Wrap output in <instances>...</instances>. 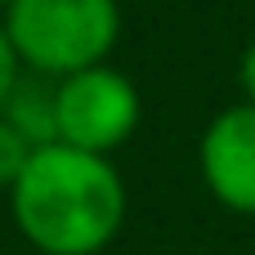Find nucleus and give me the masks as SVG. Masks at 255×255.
<instances>
[{
	"mask_svg": "<svg viewBox=\"0 0 255 255\" xmlns=\"http://www.w3.org/2000/svg\"><path fill=\"white\" fill-rule=\"evenodd\" d=\"M134 126H139V90L117 67L94 63V67L58 76V85H54V134H58V143L108 157L112 148H121L134 134Z\"/></svg>",
	"mask_w": 255,
	"mask_h": 255,
	"instance_id": "nucleus-3",
	"label": "nucleus"
},
{
	"mask_svg": "<svg viewBox=\"0 0 255 255\" xmlns=\"http://www.w3.org/2000/svg\"><path fill=\"white\" fill-rule=\"evenodd\" d=\"M9 211L40 255H99L121 233L126 184L103 152L40 143L9 188Z\"/></svg>",
	"mask_w": 255,
	"mask_h": 255,
	"instance_id": "nucleus-1",
	"label": "nucleus"
},
{
	"mask_svg": "<svg viewBox=\"0 0 255 255\" xmlns=\"http://www.w3.org/2000/svg\"><path fill=\"white\" fill-rule=\"evenodd\" d=\"M18 63L36 76H67L112 54L121 36L117 0H9L0 13Z\"/></svg>",
	"mask_w": 255,
	"mask_h": 255,
	"instance_id": "nucleus-2",
	"label": "nucleus"
},
{
	"mask_svg": "<svg viewBox=\"0 0 255 255\" xmlns=\"http://www.w3.org/2000/svg\"><path fill=\"white\" fill-rule=\"evenodd\" d=\"M202 179L220 206L255 215V108H224L202 134Z\"/></svg>",
	"mask_w": 255,
	"mask_h": 255,
	"instance_id": "nucleus-4",
	"label": "nucleus"
},
{
	"mask_svg": "<svg viewBox=\"0 0 255 255\" xmlns=\"http://www.w3.org/2000/svg\"><path fill=\"white\" fill-rule=\"evenodd\" d=\"M18 76H22V63H18V54H13V45H9V31H4V22H0V108H4V99L13 94Z\"/></svg>",
	"mask_w": 255,
	"mask_h": 255,
	"instance_id": "nucleus-6",
	"label": "nucleus"
},
{
	"mask_svg": "<svg viewBox=\"0 0 255 255\" xmlns=\"http://www.w3.org/2000/svg\"><path fill=\"white\" fill-rule=\"evenodd\" d=\"M27 157H31V143L0 117V193H9L13 188V179L22 175V166H27Z\"/></svg>",
	"mask_w": 255,
	"mask_h": 255,
	"instance_id": "nucleus-5",
	"label": "nucleus"
},
{
	"mask_svg": "<svg viewBox=\"0 0 255 255\" xmlns=\"http://www.w3.org/2000/svg\"><path fill=\"white\" fill-rule=\"evenodd\" d=\"M4 4H9V0H0V13H4Z\"/></svg>",
	"mask_w": 255,
	"mask_h": 255,
	"instance_id": "nucleus-8",
	"label": "nucleus"
},
{
	"mask_svg": "<svg viewBox=\"0 0 255 255\" xmlns=\"http://www.w3.org/2000/svg\"><path fill=\"white\" fill-rule=\"evenodd\" d=\"M238 76H242V90H247V103L255 108V40L247 45V54H242V72H238Z\"/></svg>",
	"mask_w": 255,
	"mask_h": 255,
	"instance_id": "nucleus-7",
	"label": "nucleus"
}]
</instances>
